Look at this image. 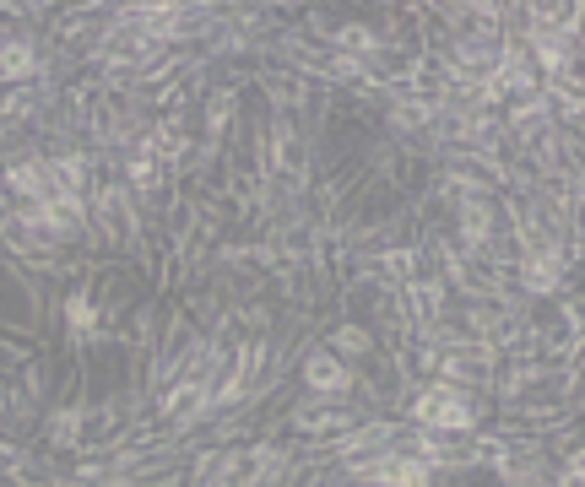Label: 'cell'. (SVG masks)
<instances>
[{"mask_svg":"<svg viewBox=\"0 0 585 487\" xmlns=\"http://www.w3.org/2000/svg\"><path fill=\"white\" fill-rule=\"evenodd\" d=\"M412 417L429 423V428H472V407H467V396L450 390V385L423 390V396L412 401Z\"/></svg>","mask_w":585,"mask_h":487,"instance_id":"obj_1","label":"cell"},{"mask_svg":"<svg viewBox=\"0 0 585 487\" xmlns=\"http://www.w3.org/2000/svg\"><path fill=\"white\" fill-rule=\"evenodd\" d=\"M369 482L385 487H429V461H412V455H385L380 466H363Z\"/></svg>","mask_w":585,"mask_h":487,"instance_id":"obj_2","label":"cell"},{"mask_svg":"<svg viewBox=\"0 0 585 487\" xmlns=\"http://www.w3.org/2000/svg\"><path fill=\"white\" fill-rule=\"evenodd\" d=\"M521 282H526L532 293H553V287L564 282V266H559V255H537V260L521 271Z\"/></svg>","mask_w":585,"mask_h":487,"instance_id":"obj_3","label":"cell"},{"mask_svg":"<svg viewBox=\"0 0 585 487\" xmlns=\"http://www.w3.org/2000/svg\"><path fill=\"white\" fill-rule=\"evenodd\" d=\"M304 379H309L315 390H347V369H342L336 358H309V363H304Z\"/></svg>","mask_w":585,"mask_h":487,"instance_id":"obj_4","label":"cell"},{"mask_svg":"<svg viewBox=\"0 0 585 487\" xmlns=\"http://www.w3.org/2000/svg\"><path fill=\"white\" fill-rule=\"evenodd\" d=\"M33 70H38L33 43H5V49H0V76H5V81H22V76H33Z\"/></svg>","mask_w":585,"mask_h":487,"instance_id":"obj_5","label":"cell"},{"mask_svg":"<svg viewBox=\"0 0 585 487\" xmlns=\"http://www.w3.org/2000/svg\"><path fill=\"white\" fill-rule=\"evenodd\" d=\"M532 49H537V60H543L548 70H559V65H564V38H559V33L537 27V33H532Z\"/></svg>","mask_w":585,"mask_h":487,"instance_id":"obj_6","label":"cell"},{"mask_svg":"<svg viewBox=\"0 0 585 487\" xmlns=\"http://www.w3.org/2000/svg\"><path fill=\"white\" fill-rule=\"evenodd\" d=\"M65 320H71V331H76V336H87V331L98 325V314H92V298H87V293H71V304H65Z\"/></svg>","mask_w":585,"mask_h":487,"instance_id":"obj_7","label":"cell"},{"mask_svg":"<svg viewBox=\"0 0 585 487\" xmlns=\"http://www.w3.org/2000/svg\"><path fill=\"white\" fill-rule=\"evenodd\" d=\"M336 347L342 352H369V336L363 331H336Z\"/></svg>","mask_w":585,"mask_h":487,"instance_id":"obj_8","label":"cell"}]
</instances>
